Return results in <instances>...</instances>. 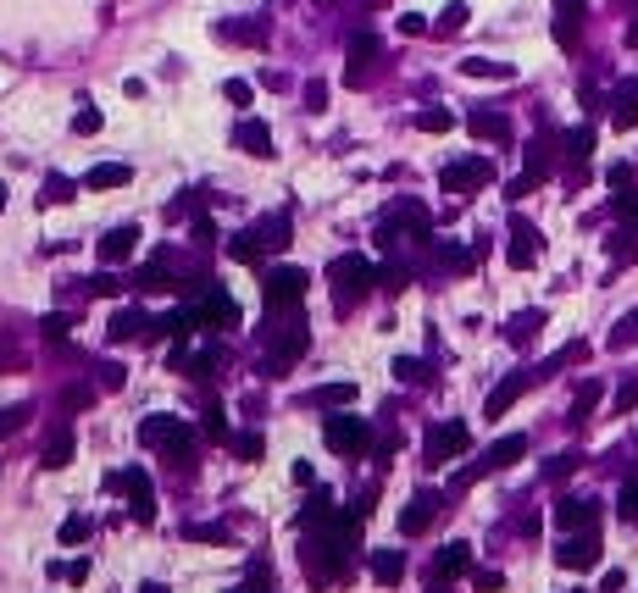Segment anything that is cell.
I'll return each instance as SVG.
<instances>
[{"label": "cell", "instance_id": "1", "mask_svg": "<svg viewBox=\"0 0 638 593\" xmlns=\"http://www.w3.org/2000/svg\"><path fill=\"white\" fill-rule=\"evenodd\" d=\"M261 344L272 350V367L283 372V367H295V360L311 350V333H306V316H300V305H289V311H272L267 322H261Z\"/></svg>", "mask_w": 638, "mask_h": 593}, {"label": "cell", "instance_id": "2", "mask_svg": "<svg viewBox=\"0 0 638 593\" xmlns=\"http://www.w3.org/2000/svg\"><path fill=\"white\" fill-rule=\"evenodd\" d=\"M328 283H333V305L339 311H356L383 278H377V267H372L367 255H333L328 261Z\"/></svg>", "mask_w": 638, "mask_h": 593}, {"label": "cell", "instance_id": "3", "mask_svg": "<svg viewBox=\"0 0 638 593\" xmlns=\"http://www.w3.org/2000/svg\"><path fill=\"white\" fill-rule=\"evenodd\" d=\"M466 444H472L466 421H439V427H428V438H422V460H428V466H444V460L466 455Z\"/></svg>", "mask_w": 638, "mask_h": 593}, {"label": "cell", "instance_id": "4", "mask_svg": "<svg viewBox=\"0 0 638 593\" xmlns=\"http://www.w3.org/2000/svg\"><path fill=\"white\" fill-rule=\"evenodd\" d=\"M494 178V161L489 155H461V161H450V167L439 173V189L444 194H472V189H483Z\"/></svg>", "mask_w": 638, "mask_h": 593}, {"label": "cell", "instance_id": "5", "mask_svg": "<svg viewBox=\"0 0 638 593\" xmlns=\"http://www.w3.org/2000/svg\"><path fill=\"white\" fill-rule=\"evenodd\" d=\"M323 438H328V449H339V455H367L372 449V427L361 421V416H328L323 421Z\"/></svg>", "mask_w": 638, "mask_h": 593}, {"label": "cell", "instance_id": "6", "mask_svg": "<svg viewBox=\"0 0 638 593\" xmlns=\"http://www.w3.org/2000/svg\"><path fill=\"white\" fill-rule=\"evenodd\" d=\"M306 288H311L306 267H272V272H267V283H261V294H267V305H272V311L300 305V300H306Z\"/></svg>", "mask_w": 638, "mask_h": 593}, {"label": "cell", "instance_id": "7", "mask_svg": "<svg viewBox=\"0 0 638 593\" xmlns=\"http://www.w3.org/2000/svg\"><path fill=\"white\" fill-rule=\"evenodd\" d=\"M555 566L561 571H594L599 566V538L594 533H566L555 549Z\"/></svg>", "mask_w": 638, "mask_h": 593}, {"label": "cell", "instance_id": "8", "mask_svg": "<svg viewBox=\"0 0 638 593\" xmlns=\"http://www.w3.org/2000/svg\"><path fill=\"white\" fill-rule=\"evenodd\" d=\"M538 250H545V239H538V227L527 222V217H510V244H505V261L517 272H527L533 261H538Z\"/></svg>", "mask_w": 638, "mask_h": 593}, {"label": "cell", "instance_id": "9", "mask_svg": "<svg viewBox=\"0 0 638 593\" xmlns=\"http://www.w3.org/2000/svg\"><path fill=\"white\" fill-rule=\"evenodd\" d=\"M594 521H599V500H578V493L555 500V527L561 533H594Z\"/></svg>", "mask_w": 638, "mask_h": 593}, {"label": "cell", "instance_id": "10", "mask_svg": "<svg viewBox=\"0 0 638 593\" xmlns=\"http://www.w3.org/2000/svg\"><path fill=\"white\" fill-rule=\"evenodd\" d=\"M122 488H128V500H134V505H128V510H134V521H155V488H150V472L145 466H128L122 472Z\"/></svg>", "mask_w": 638, "mask_h": 593}, {"label": "cell", "instance_id": "11", "mask_svg": "<svg viewBox=\"0 0 638 593\" xmlns=\"http://www.w3.org/2000/svg\"><path fill=\"white\" fill-rule=\"evenodd\" d=\"M439 505H444V500H439V493H428V488H422V493H411V505L400 510V533H405V538L428 533L433 516H439Z\"/></svg>", "mask_w": 638, "mask_h": 593}, {"label": "cell", "instance_id": "12", "mask_svg": "<svg viewBox=\"0 0 638 593\" xmlns=\"http://www.w3.org/2000/svg\"><path fill=\"white\" fill-rule=\"evenodd\" d=\"M134 250H139V227H134V222L111 227V234H106L101 244H94V255H101V267H122V261L134 255Z\"/></svg>", "mask_w": 638, "mask_h": 593}, {"label": "cell", "instance_id": "13", "mask_svg": "<svg viewBox=\"0 0 638 593\" xmlns=\"http://www.w3.org/2000/svg\"><path fill=\"white\" fill-rule=\"evenodd\" d=\"M134 339H155V316L117 311V316L106 322V344H134Z\"/></svg>", "mask_w": 638, "mask_h": 593}, {"label": "cell", "instance_id": "14", "mask_svg": "<svg viewBox=\"0 0 638 593\" xmlns=\"http://www.w3.org/2000/svg\"><path fill=\"white\" fill-rule=\"evenodd\" d=\"M533 377H538V372H510V377H500V383L489 388V400H483V416H505L510 405L522 400V388H527Z\"/></svg>", "mask_w": 638, "mask_h": 593}, {"label": "cell", "instance_id": "15", "mask_svg": "<svg viewBox=\"0 0 638 593\" xmlns=\"http://www.w3.org/2000/svg\"><path fill=\"white\" fill-rule=\"evenodd\" d=\"M234 145L244 150V155H261V161H272L278 150H272V128L261 122V117H244L239 128H234Z\"/></svg>", "mask_w": 638, "mask_h": 593}, {"label": "cell", "instance_id": "16", "mask_svg": "<svg viewBox=\"0 0 638 593\" xmlns=\"http://www.w3.org/2000/svg\"><path fill=\"white\" fill-rule=\"evenodd\" d=\"M217 34L228 40V45H267V22H255V17H222Z\"/></svg>", "mask_w": 638, "mask_h": 593}, {"label": "cell", "instance_id": "17", "mask_svg": "<svg viewBox=\"0 0 638 593\" xmlns=\"http://www.w3.org/2000/svg\"><path fill=\"white\" fill-rule=\"evenodd\" d=\"M611 128H638V78L611 89Z\"/></svg>", "mask_w": 638, "mask_h": 593}, {"label": "cell", "instance_id": "18", "mask_svg": "<svg viewBox=\"0 0 638 593\" xmlns=\"http://www.w3.org/2000/svg\"><path fill=\"white\" fill-rule=\"evenodd\" d=\"M122 183H134V167H128V161H94V167L84 173V189H122Z\"/></svg>", "mask_w": 638, "mask_h": 593}, {"label": "cell", "instance_id": "19", "mask_svg": "<svg viewBox=\"0 0 638 593\" xmlns=\"http://www.w3.org/2000/svg\"><path fill=\"white\" fill-rule=\"evenodd\" d=\"M477 255H483V250H477V244H456V239H444V244H433V261H439L444 272H472V267H477Z\"/></svg>", "mask_w": 638, "mask_h": 593}, {"label": "cell", "instance_id": "20", "mask_svg": "<svg viewBox=\"0 0 638 593\" xmlns=\"http://www.w3.org/2000/svg\"><path fill=\"white\" fill-rule=\"evenodd\" d=\"M466 128H472L477 139H494V145L510 139V117H505V111H489V106H477V111L466 117Z\"/></svg>", "mask_w": 638, "mask_h": 593}, {"label": "cell", "instance_id": "21", "mask_svg": "<svg viewBox=\"0 0 638 593\" xmlns=\"http://www.w3.org/2000/svg\"><path fill=\"white\" fill-rule=\"evenodd\" d=\"M466 566H472V544H461V538H456V544H444V549H439L433 577H439V582H450V577H461Z\"/></svg>", "mask_w": 638, "mask_h": 593}, {"label": "cell", "instance_id": "22", "mask_svg": "<svg viewBox=\"0 0 638 593\" xmlns=\"http://www.w3.org/2000/svg\"><path fill=\"white\" fill-rule=\"evenodd\" d=\"M67 460H73V427H67V421H56L50 433H45V466L61 472Z\"/></svg>", "mask_w": 638, "mask_h": 593}, {"label": "cell", "instance_id": "23", "mask_svg": "<svg viewBox=\"0 0 638 593\" xmlns=\"http://www.w3.org/2000/svg\"><path fill=\"white\" fill-rule=\"evenodd\" d=\"M522 455H527V438H522V433H505L500 444H489L483 460H489V472H505V466H517Z\"/></svg>", "mask_w": 638, "mask_h": 593}, {"label": "cell", "instance_id": "24", "mask_svg": "<svg viewBox=\"0 0 638 593\" xmlns=\"http://www.w3.org/2000/svg\"><path fill=\"white\" fill-rule=\"evenodd\" d=\"M599 394H605V388H599L594 377H583V383H578V394H572V411H566V421H572V427H583V421L594 416V405H599Z\"/></svg>", "mask_w": 638, "mask_h": 593}, {"label": "cell", "instance_id": "25", "mask_svg": "<svg viewBox=\"0 0 638 593\" xmlns=\"http://www.w3.org/2000/svg\"><path fill=\"white\" fill-rule=\"evenodd\" d=\"M250 227H255V239H261L267 250H283V244H289V211H272V217L250 222Z\"/></svg>", "mask_w": 638, "mask_h": 593}, {"label": "cell", "instance_id": "26", "mask_svg": "<svg viewBox=\"0 0 638 593\" xmlns=\"http://www.w3.org/2000/svg\"><path fill=\"white\" fill-rule=\"evenodd\" d=\"M538 327H545V311H517L505 322V344H533Z\"/></svg>", "mask_w": 638, "mask_h": 593}, {"label": "cell", "instance_id": "27", "mask_svg": "<svg viewBox=\"0 0 638 593\" xmlns=\"http://www.w3.org/2000/svg\"><path fill=\"white\" fill-rule=\"evenodd\" d=\"M461 73H466V78H500V84L517 78V67H510V61H489V56H466Z\"/></svg>", "mask_w": 638, "mask_h": 593}, {"label": "cell", "instance_id": "28", "mask_svg": "<svg viewBox=\"0 0 638 593\" xmlns=\"http://www.w3.org/2000/svg\"><path fill=\"white\" fill-rule=\"evenodd\" d=\"M372 577L377 582H400L405 577V554L400 549H372Z\"/></svg>", "mask_w": 638, "mask_h": 593}, {"label": "cell", "instance_id": "29", "mask_svg": "<svg viewBox=\"0 0 638 593\" xmlns=\"http://www.w3.org/2000/svg\"><path fill=\"white\" fill-rule=\"evenodd\" d=\"M306 400L311 405H350V400H356V383H323V388H311Z\"/></svg>", "mask_w": 638, "mask_h": 593}, {"label": "cell", "instance_id": "30", "mask_svg": "<svg viewBox=\"0 0 638 593\" xmlns=\"http://www.w3.org/2000/svg\"><path fill=\"white\" fill-rule=\"evenodd\" d=\"M261 239H255V227H244V234H234V244H228V255L234 261H244V267H255V261H261Z\"/></svg>", "mask_w": 638, "mask_h": 593}, {"label": "cell", "instance_id": "31", "mask_svg": "<svg viewBox=\"0 0 638 593\" xmlns=\"http://www.w3.org/2000/svg\"><path fill=\"white\" fill-rule=\"evenodd\" d=\"M411 122H417L422 128V134H450V128H456V117L450 111H444V106H422L417 117H411Z\"/></svg>", "mask_w": 638, "mask_h": 593}, {"label": "cell", "instance_id": "32", "mask_svg": "<svg viewBox=\"0 0 638 593\" xmlns=\"http://www.w3.org/2000/svg\"><path fill=\"white\" fill-rule=\"evenodd\" d=\"M561 145H566V155H572V167H583L589 150H594V128H572V134H566Z\"/></svg>", "mask_w": 638, "mask_h": 593}, {"label": "cell", "instance_id": "33", "mask_svg": "<svg viewBox=\"0 0 638 593\" xmlns=\"http://www.w3.org/2000/svg\"><path fill=\"white\" fill-rule=\"evenodd\" d=\"M611 350H627V344H638V311H627L616 327H611V339H605Z\"/></svg>", "mask_w": 638, "mask_h": 593}, {"label": "cell", "instance_id": "34", "mask_svg": "<svg viewBox=\"0 0 638 593\" xmlns=\"http://www.w3.org/2000/svg\"><path fill=\"white\" fill-rule=\"evenodd\" d=\"M28 416H34V405H0V438H12L17 427H28Z\"/></svg>", "mask_w": 638, "mask_h": 593}, {"label": "cell", "instance_id": "35", "mask_svg": "<svg viewBox=\"0 0 638 593\" xmlns=\"http://www.w3.org/2000/svg\"><path fill=\"white\" fill-rule=\"evenodd\" d=\"M605 250H611L616 261H633V255H638V227H622V234H611V239H605Z\"/></svg>", "mask_w": 638, "mask_h": 593}, {"label": "cell", "instance_id": "36", "mask_svg": "<svg viewBox=\"0 0 638 593\" xmlns=\"http://www.w3.org/2000/svg\"><path fill=\"white\" fill-rule=\"evenodd\" d=\"M616 516H622V521H638V477L622 482V493H616Z\"/></svg>", "mask_w": 638, "mask_h": 593}, {"label": "cell", "instance_id": "37", "mask_svg": "<svg viewBox=\"0 0 638 593\" xmlns=\"http://www.w3.org/2000/svg\"><path fill=\"white\" fill-rule=\"evenodd\" d=\"M583 17H589V0H555V22L583 28Z\"/></svg>", "mask_w": 638, "mask_h": 593}, {"label": "cell", "instance_id": "38", "mask_svg": "<svg viewBox=\"0 0 638 593\" xmlns=\"http://www.w3.org/2000/svg\"><path fill=\"white\" fill-rule=\"evenodd\" d=\"M67 327H73V316H67V311H50V316L40 322V333H45L50 344H61V339H67Z\"/></svg>", "mask_w": 638, "mask_h": 593}, {"label": "cell", "instance_id": "39", "mask_svg": "<svg viewBox=\"0 0 638 593\" xmlns=\"http://www.w3.org/2000/svg\"><path fill=\"white\" fill-rule=\"evenodd\" d=\"M394 377H400V383H428V367H422L417 355H400V360H394Z\"/></svg>", "mask_w": 638, "mask_h": 593}, {"label": "cell", "instance_id": "40", "mask_svg": "<svg viewBox=\"0 0 638 593\" xmlns=\"http://www.w3.org/2000/svg\"><path fill=\"white\" fill-rule=\"evenodd\" d=\"M94 533V521L89 516H67V521H61V544H84Z\"/></svg>", "mask_w": 638, "mask_h": 593}, {"label": "cell", "instance_id": "41", "mask_svg": "<svg viewBox=\"0 0 638 593\" xmlns=\"http://www.w3.org/2000/svg\"><path fill=\"white\" fill-rule=\"evenodd\" d=\"M461 28H466V6H461V0H450L444 17H439V34H461Z\"/></svg>", "mask_w": 638, "mask_h": 593}, {"label": "cell", "instance_id": "42", "mask_svg": "<svg viewBox=\"0 0 638 593\" xmlns=\"http://www.w3.org/2000/svg\"><path fill=\"white\" fill-rule=\"evenodd\" d=\"M306 111H311V117H323V111H328V84H323V78H311V84H306Z\"/></svg>", "mask_w": 638, "mask_h": 593}, {"label": "cell", "instance_id": "43", "mask_svg": "<svg viewBox=\"0 0 638 593\" xmlns=\"http://www.w3.org/2000/svg\"><path fill=\"white\" fill-rule=\"evenodd\" d=\"M527 173H538V178L550 173V139H533L527 145Z\"/></svg>", "mask_w": 638, "mask_h": 593}, {"label": "cell", "instance_id": "44", "mask_svg": "<svg viewBox=\"0 0 638 593\" xmlns=\"http://www.w3.org/2000/svg\"><path fill=\"white\" fill-rule=\"evenodd\" d=\"M611 211L627 217V222H638V189H616V194H611Z\"/></svg>", "mask_w": 638, "mask_h": 593}, {"label": "cell", "instance_id": "45", "mask_svg": "<svg viewBox=\"0 0 638 593\" xmlns=\"http://www.w3.org/2000/svg\"><path fill=\"white\" fill-rule=\"evenodd\" d=\"M50 577H61V582H84L89 577V560L78 554V560H61V566H50Z\"/></svg>", "mask_w": 638, "mask_h": 593}, {"label": "cell", "instance_id": "46", "mask_svg": "<svg viewBox=\"0 0 638 593\" xmlns=\"http://www.w3.org/2000/svg\"><path fill=\"white\" fill-rule=\"evenodd\" d=\"M578 466H583V455H578V449H566V455H555L550 466H545V477H566V472H578Z\"/></svg>", "mask_w": 638, "mask_h": 593}, {"label": "cell", "instance_id": "47", "mask_svg": "<svg viewBox=\"0 0 638 593\" xmlns=\"http://www.w3.org/2000/svg\"><path fill=\"white\" fill-rule=\"evenodd\" d=\"M73 128H78V134H101V111H94L89 101H78V117H73Z\"/></svg>", "mask_w": 638, "mask_h": 593}, {"label": "cell", "instance_id": "48", "mask_svg": "<svg viewBox=\"0 0 638 593\" xmlns=\"http://www.w3.org/2000/svg\"><path fill=\"white\" fill-rule=\"evenodd\" d=\"M167 427H173V416H150V421L139 427V438H145V444H162V438H167Z\"/></svg>", "mask_w": 638, "mask_h": 593}, {"label": "cell", "instance_id": "49", "mask_svg": "<svg viewBox=\"0 0 638 593\" xmlns=\"http://www.w3.org/2000/svg\"><path fill=\"white\" fill-rule=\"evenodd\" d=\"M222 94H228L234 106H250V101H255V89H250L244 78H228V84H222Z\"/></svg>", "mask_w": 638, "mask_h": 593}, {"label": "cell", "instance_id": "50", "mask_svg": "<svg viewBox=\"0 0 638 593\" xmlns=\"http://www.w3.org/2000/svg\"><path fill=\"white\" fill-rule=\"evenodd\" d=\"M350 56H356V61H372V56H377V40H372V34H350Z\"/></svg>", "mask_w": 638, "mask_h": 593}, {"label": "cell", "instance_id": "51", "mask_svg": "<svg viewBox=\"0 0 638 593\" xmlns=\"http://www.w3.org/2000/svg\"><path fill=\"white\" fill-rule=\"evenodd\" d=\"M61 405H67V411H84V405H94V388H67V394H61Z\"/></svg>", "mask_w": 638, "mask_h": 593}, {"label": "cell", "instance_id": "52", "mask_svg": "<svg viewBox=\"0 0 638 593\" xmlns=\"http://www.w3.org/2000/svg\"><path fill=\"white\" fill-rule=\"evenodd\" d=\"M234 455H239V460H261V438H255V433L234 438Z\"/></svg>", "mask_w": 638, "mask_h": 593}, {"label": "cell", "instance_id": "53", "mask_svg": "<svg viewBox=\"0 0 638 593\" xmlns=\"http://www.w3.org/2000/svg\"><path fill=\"white\" fill-rule=\"evenodd\" d=\"M533 183H538V173H522V178L505 183V194H510V200H522V194H533Z\"/></svg>", "mask_w": 638, "mask_h": 593}, {"label": "cell", "instance_id": "54", "mask_svg": "<svg viewBox=\"0 0 638 593\" xmlns=\"http://www.w3.org/2000/svg\"><path fill=\"white\" fill-rule=\"evenodd\" d=\"M400 34H411V40H422V34H428V17H417V12H405V17H400Z\"/></svg>", "mask_w": 638, "mask_h": 593}, {"label": "cell", "instance_id": "55", "mask_svg": "<svg viewBox=\"0 0 638 593\" xmlns=\"http://www.w3.org/2000/svg\"><path fill=\"white\" fill-rule=\"evenodd\" d=\"M633 405H638V377L616 388V411H633Z\"/></svg>", "mask_w": 638, "mask_h": 593}, {"label": "cell", "instance_id": "56", "mask_svg": "<svg viewBox=\"0 0 638 593\" xmlns=\"http://www.w3.org/2000/svg\"><path fill=\"white\" fill-rule=\"evenodd\" d=\"M89 294H122V283L111 272H101V278H89Z\"/></svg>", "mask_w": 638, "mask_h": 593}, {"label": "cell", "instance_id": "57", "mask_svg": "<svg viewBox=\"0 0 638 593\" xmlns=\"http://www.w3.org/2000/svg\"><path fill=\"white\" fill-rule=\"evenodd\" d=\"M206 433H211V438H228V421H222V411H217V405L206 411Z\"/></svg>", "mask_w": 638, "mask_h": 593}, {"label": "cell", "instance_id": "58", "mask_svg": "<svg viewBox=\"0 0 638 593\" xmlns=\"http://www.w3.org/2000/svg\"><path fill=\"white\" fill-rule=\"evenodd\" d=\"M605 178H611V189H627V183H633V167H627V161H616V167L605 173Z\"/></svg>", "mask_w": 638, "mask_h": 593}, {"label": "cell", "instance_id": "59", "mask_svg": "<svg viewBox=\"0 0 638 593\" xmlns=\"http://www.w3.org/2000/svg\"><path fill=\"white\" fill-rule=\"evenodd\" d=\"M45 189H50V200H73V178H50Z\"/></svg>", "mask_w": 638, "mask_h": 593}, {"label": "cell", "instance_id": "60", "mask_svg": "<svg viewBox=\"0 0 638 593\" xmlns=\"http://www.w3.org/2000/svg\"><path fill=\"white\" fill-rule=\"evenodd\" d=\"M211 239H217V222L200 217V222H195V244H211Z\"/></svg>", "mask_w": 638, "mask_h": 593}, {"label": "cell", "instance_id": "61", "mask_svg": "<svg viewBox=\"0 0 638 593\" xmlns=\"http://www.w3.org/2000/svg\"><path fill=\"white\" fill-rule=\"evenodd\" d=\"M477 588L494 593V588H505V577H500V571H477Z\"/></svg>", "mask_w": 638, "mask_h": 593}, {"label": "cell", "instance_id": "62", "mask_svg": "<svg viewBox=\"0 0 638 593\" xmlns=\"http://www.w3.org/2000/svg\"><path fill=\"white\" fill-rule=\"evenodd\" d=\"M622 40H627V50H638V17L627 22V34H622Z\"/></svg>", "mask_w": 638, "mask_h": 593}, {"label": "cell", "instance_id": "63", "mask_svg": "<svg viewBox=\"0 0 638 593\" xmlns=\"http://www.w3.org/2000/svg\"><path fill=\"white\" fill-rule=\"evenodd\" d=\"M139 593H167V588H162V582H145V588H139Z\"/></svg>", "mask_w": 638, "mask_h": 593}, {"label": "cell", "instance_id": "64", "mask_svg": "<svg viewBox=\"0 0 638 593\" xmlns=\"http://www.w3.org/2000/svg\"><path fill=\"white\" fill-rule=\"evenodd\" d=\"M0 211H6V183H0Z\"/></svg>", "mask_w": 638, "mask_h": 593}]
</instances>
